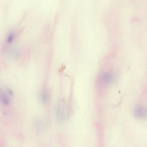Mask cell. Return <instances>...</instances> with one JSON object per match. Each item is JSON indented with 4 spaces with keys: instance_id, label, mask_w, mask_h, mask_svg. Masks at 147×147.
Listing matches in <instances>:
<instances>
[{
    "instance_id": "7",
    "label": "cell",
    "mask_w": 147,
    "mask_h": 147,
    "mask_svg": "<svg viewBox=\"0 0 147 147\" xmlns=\"http://www.w3.org/2000/svg\"><path fill=\"white\" fill-rule=\"evenodd\" d=\"M41 102L42 103L45 105L47 102V95L46 92H43L41 95Z\"/></svg>"
},
{
    "instance_id": "4",
    "label": "cell",
    "mask_w": 147,
    "mask_h": 147,
    "mask_svg": "<svg viewBox=\"0 0 147 147\" xmlns=\"http://www.w3.org/2000/svg\"><path fill=\"white\" fill-rule=\"evenodd\" d=\"M112 74L110 73H104L101 77V82L104 84L109 83L112 80Z\"/></svg>"
},
{
    "instance_id": "2",
    "label": "cell",
    "mask_w": 147,
    "mask_h": 147,
    "mask_svg": "<svg viewBox=\"0 0 147 147\" xmlns=\"http://www.w3.org/2000/svg\"><path fill=\"white\" fill-rule=\"evenodd\" d=\"M134 115L138 119H144L147 117V108L138 105L134 109Z\"/></svg>"
},
{
    "instance_id": "1",
    "label": "cell",
    "mask_w": 147,
    "mask_h": 147,
    "mask_svg": "<svg viewBox=\"0 0 147 147\" xmlns=\"http://www.w3.org/2000/svg\"><path fill=\"white\" fill-rule=\"evenodd\" d=\"M68 110L67 105L63 102L59 103L56 109V116L57 120L59 122H63L67 117Z\"/></svg>"
},
{
    "instance_id": "3",
    "label": "cell",
    "mask_w": 147,
    "mask_h": 147,
    "mask_svg": "<svg viewBox=\"0 0 147 147\" xmlns=\"http://www.w3.org/2000/svg\"><path fill=\"white\" fill-rule=\"evenodd\" d=\"M34 126L36 130L39 132H44L47 128V124L46 120L39 117L35 120Z\"/></svg>"
},
{
    "instance_id": "5",
    "label": "cell",
    "mask_w": 147,
    "mask_h": 147,
    "mask_svg": "<svg viewBox=\"0 0 147 147\" xmlns=\"http://www.w3.org/2000/svg\"><path fill=\"white\" fill-rule=\"evenodd\" d=\"M1 99L2 103L4 105L7 106L10 104V99H9V97L6 93H1Z\"/></svg>"
},
{
    "instance_id": "6",
    "label": "cell",
    "mask_w": 147,
    "mask_h": 147,
    "mask_svg": "<svg viewBox=\"0 0 147 147\" xmlns=\"http://www.w3.org/2000/svg\"><path fill=\"white\" fill-rule=\"evenodd\" d=\"M14 38H15V35L13 33H10L7 36V43L9 44L12 43L14 41Z\"/></svg>"
}]
</instances>
